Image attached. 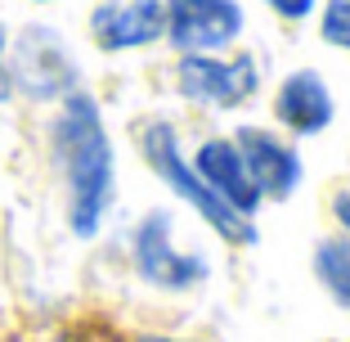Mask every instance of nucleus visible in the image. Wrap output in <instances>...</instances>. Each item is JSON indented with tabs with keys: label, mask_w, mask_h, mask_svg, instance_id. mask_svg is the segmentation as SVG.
<instances>
[{
	"label": "nucleus",
	"mask_w": 350,
	"mask_h": 342,
	"mask_svg": "<svg viewBox=\"0 0 350 342\" xmlns=\"http://www.w3.org/2000/svg\"><path fill=\"white\" fill-rule=\"evenodd\" d=\"M166 5V36L175 54H229L243 32L247 14L238 0H162Z\"/></svg>",
	"instance_id": "nucleus-5"
},
{
	"label": "nucleus",
	"mask_w": 350,
	"mask_h": 342,
	"mask_svg": "<svg viewBox=\"0 0 350 342\" xmlns=\"http://www.w3.org/2000/svg\"><path fill=\"white\" fill-rule=\"evenodd\" d=\"M10 86L36 104L68 99L77 90V59L54 27H23L10 63Z\"/></svg>",
	"instance_id": "nucleus-6"
},
{
	"label": "nucleus",
	"mask_w": 350,
	"mask_h": 342,
	"mask_svg": "<svg viewBox=\"0 0 350 342\" xmlns=\"http://www.w3.org/2000/svg\"><path fill=\"white\" fill-rule=\"evenodd\" d=\"M332 221H337L341 239H346V243H350V189H341V194L332 198Z\"/></svg>",
	"instance_id": "nucleus-14"
},
{
	"label": "nucleus",
	"mask_w": 350,
	"mask_h": 342,
	"mask_svg": "<svg viewBox=\"0 0 350 342\" xmlns=\"http://www.w3.org/2000/svg\"><path fill=\"white\" fill-rule=\"evenodd\" d=\"M139 154H144L148 167H153V176L162 180L185 208H193L198 217L211 225L216 239H225V243H234V248H252V243H256V221L229 212L225 203L193 176L189 154L180 149V131H175L166 117H148V122L139 126Z\"/></svg>",
	"instance_id": "nucleus-2"
},
{
	"label": "nucleus",
	"mask_w": 350,
	"mask_h": 342,
	"mask_svg": "<svg viewBox=\"0 0 350 342\" xmlns=\"http://www.w3.org/2000/svg\"><path fill=\"white\" fill-rule=\"evenodd\" d=\"M269 108H274V122L297 140L323 135L332 126V117H337V99H332L323 73H314V68H297V73L283 77Z\"/></svg>",
	"instance_id": "nucleus-10"
},
{
	"label": "nucleus",
	"mask_w": 350,
	"mask_h": 342,
	"mask_svg": "<svg viewBox=\"0 0 350 342\" xmlns=\"http://www.w3.org/2000/svg\"><path fill=\"white\" fill-rule=\"evenodd\" d=\"M5 54H10V32H5V23H0V104L14 95L10 86V63H5Z\"/></svg>",
	"instance_id": "nucleus-15"
},
{
	"label": "nucleus",
	"mask_w": 350,
	"mask_h": 342,
	"mask_svg": "<svg viewBox=\"0 0 350 342\" xmlns=\"http://www.w3.org/2000/svg\"><path fill=\"white\" fill-rule=\"evenodd\" d=\"M234 145L247 162V176L256 185L260 203H288L292 194L306 180V162H301V149L292 145L288 135L269 131V126H238Z\"/></svg>",
	"instance_id": "nucleus-7"
},
{
	"label": "nucleus",
	"mask_w": 350,
	"mask_h": 342,
	"mask_svg": "<svg viewBox=\"0 0 350 342\" xmlns=\"http://www.w3.org/2000/svg\"><path fill=\"white\" fill-rule=\"evenodd\" d=\"M310 266H314V280H319V289L328 293L332 306L350 311V243H346V239H341V234L319 239Z\"/></svg>",
	"instance_id": "nucleus-11"
},
{
	"label": "nucleus",
	"mask_w": 350,
	"mask_h": 342,
	"mask_svg": "<svg viewBox=\"0 0 350 342\" xmlns=\"http://www.w3.org/2000/svg\"><path fill=\"white\" fill-rule=\"evenodd\" d=\"M189 167H193V176L202 180L229 212L256 221L260 194H256V185H252V176H247V162H243V154H238L234 135H206L202 145L193 149Z\"/></svg>",
	"instance_id": "nucleus-8"
},
{
	"label": "nucleus",
	"mask_w": 350,
	"mask_h": 342,
	"mask_svg": "<svg viewBox=\"0 0 350 342\" xmlns=\"http://www.w3.org/2000/svg\"><path fill=\"white\" fill-rule=\"evenodd\" d=\"M131 266L135 275L157 293H193L206 284L211 261L202 252L175 248V217L166 208L148 212L139 225L131 230Z\"/></svg>",
	"instance_id": "nucleus-4"
},
{
	"label": "nucleus",
	"mask_w": 350,
	"mask_h": 342,
	"mask_svg": "<svg viewBox=\"0 0 350 342\" xmlns=\"http://www.w3.org/2000/svg\"><path fill=\"white\" fill-rule=\"evenodd\" d=\"M50 140L63 189H68V225L77 239H94L117 198V158L94 95L72 90L68 99H59Z\"/></svg>",
	"instance_id": "nucleus-1"
},
{
	"label": "nucleus",
	"mask_w": 350,
	"mask_h": 342,
	"mask_svg": "<svg viewBox=\"0 0 350 342\" xmlns=\"http://www.w3.org/2000/svg\"><path fill=\"white\" fill-rule=\"evenodd\" d=\"M90 36L108 54L148 50L166 36V5L162 0H103L90 14Z\"/></svg>",
	"instance_id": "nucleus-9"
},
{
	"label": "nucleus",
	"mask_w": 350,
	"mask_h": 342,
	"mask_svg": "<svg viewBox=\"0 0 350 342\" xmlns=\"http://www.w3.org/2000/svg\"><path fill=\"white\" fill-rule=\"evenodd\" d=\"M269 14H278L283 23H306L319 14V0H260Z\"/></svg>",
	"instance_id": "nucleus-13"
},
{
	"label": "nucleus",
	"mask_w": 350,
	"mask_h": 342,
	"mask_svg": "<svg viewBox=\"0 0 350 342\" xmlns=\"http://www.w3.org/2000/svg\"><path fill=\"white\" fill-rule=\"evenodd\" d=\"M135 342H206V338H171V333H139Z\"/></svg>",
	"instance_id": "nucleus-16"
},
{
	"label": "nucleus",
	"mask_w": 350,
	"mask_h": 342,
	"mask_svg": "<svg viewBox=\"0 0 350 342\" xmlns=\"http://www.w3.org/2000/svg\"><path fill=\"white\" fill-rule=\"evenodd\" d=\"M319 36L323 45L350 54V0H323L319 5Z\"/></svg>",
	"instance_id": "nucleus-12"
},
{
	"label": "nucleus",
	"mask_w": 350,
	"mask_h": 342,
	"mask_svg": "<svg viewBox=\"0 0 350 342\" xmlns=\"http://www.w3.org/2000/svg\"><path fill=\"white\" fill-rule=\"evenodd\" d=\"M36 5H50V0H36Z\"/></svg>",
	"instance_id": "nucleus-17"
},
{
	"label": "nucleus",
	"mask_w": 350,
	"mask_h": 342,
	"mask_svg": "<svg viewBox=\"0 0 350 342\" xmlns=\"http://www.w3.org/2000/svg\"><path fill=\"white\" fill-rule=\"evenodd\" d=\"M175 90L180 99L198 108H216V113H234L247 108L260 95V59L243 50L229 54H180L175 63Z\"/></svg>",
	"instance_id": "nucleus-3"
}]
</instances>
